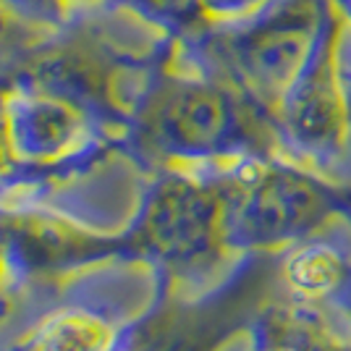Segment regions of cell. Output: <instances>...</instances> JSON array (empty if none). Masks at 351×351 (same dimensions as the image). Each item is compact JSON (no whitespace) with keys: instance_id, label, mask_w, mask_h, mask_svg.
Here are the masks:
<instances>
[{"instance_id":"6","label":"cell","mask_w":351,"mask_h":351,"mask_svg":"<svg viewBox=\"0 0 351 351\" xmlns=\"http://www.w3.org/2000/svg\"><path fill=\"white\" fill-rule=\"evenodd\" d=\"M349 27L341 3L328 0L315 45L276 110L286 134L307 149L330 152L341 147L349 129V97L341 69Z\"/></svg>"},{"instance_id":"4","label":"cell","mask_w":351,"mask_h":351,"mask_svg":"<svg viewBox=\"0 0 351 351\" xmlns=\"http://www.w3.org/2000/svg\"><path fill=\"white\" fill-rule=\"evenodd\" d=\"M234 165L165 168L145 191L132 220L136 244L168 265L197 263L226 231V199Z\"/></svg>"},{"instance_id":"8","label":"cell","mask_w":351,"mask_h":351,"mask_svg":"<svg viewBox=\"0 0 351 351\" xmlns=\"http://www.w3.org/2000/svg\"><path fill=\"white\" fill-rule=\"evenodd\" d=\"M139 16L149 27L168 34L171 40H189L213 27L202 11V0H113Z\"/></svg>"},{"instance_id":"13","label":"cell","mask_w":351,"mask_h":351,"mask_svg":"<svg viewBox=\"0 0 351 351\" xmlns=\"http://www.w3.org/2000/svg\"><path fill=\"white\" fill-rule=\"evenodd\" d=\"M16 160L8 142V123H5V105H3V89H0V186L14 176Z\"/></svg>"},{"instance_id":"15","label":"cell","mask_w":351,"mask_h":351,"mask_svg":"<svg viewBox=\"0 0 351 351\" xmlns=\"http://www.w3.org/2000/svg\"><path fill=\"white\" fill-rule=\"evenodd\" d=\"M341 3V8H343V14H346V19H349V24H351V0H338Z\"/></svg>"},{"instance_id":"14","label":"cell","mask_w":351,"mask_h":351,"mask_svg":"<svg viewBox=\"0 0 351 351\" xmlns=\"http://www.w3.org/2000/svg\"><path fill=\"white\" fill-rule=\"evenodd\" d=\"M105 3H113V0H66V5H69L71 14L87 11V8H97V5H105Z\"/></svg>"},{"instance_id":"2","label":"cell","mask_w":351,"mask_h":351,"mask_svg":"<svg viewBox=\"0 0 351 351\" xmlns=\"http://www.w3.org/2000/svg\"><path fill=\"white\" fill-rule=\"evenodd\" d=\"M325 5L328 0H273L244 21L207 27L178 43L276 113L315 45Z\"/></svg>"},{"instance_id":"16","label":"cell","mask_w":351,"mask_h":351,"mask_svg":"<svg viewBox=\"0 0 351 351\" xmlns=\"http://www.w3.org/2000/svg\"><path fill=\"white\" fill-rule=\"evenodd\" d=\"M273 351H293V349H273Z\"/></svg>"},{"instance_id":"5","label":"cell","mask_w":351,"mask_h":351,"mask_svg":"<svg viewBox=\"0 0 351 351\" xmlns=\"http://www.w3.org/2000/svg\"><path fill=\"white\" fill-rule=\"evenodd\" d=\"M126 265L113 257L73 270L43 309L0 351H121L134 312L118 302V278Z\"/></svg>"},{"instance_id":"11","label":"cell","mask_w":351,"mask_h":351,"mask_svg":"<svg viewBox=\"0 0 351 351\" xmlns=\"http://www.w3.org/2000/svg\"><path fill=\"white\" fill-rule=\"evenodd\" d=\"M0 3L21 21L50 32H60L71 19L66 0H0Z\"/></svg>"},{"instance_id":"12","label":"cell","mask_w":351,"mask_h":351,"mask_svg":"<svg viewBox=\"0 0 351 351\" xmlns=\"http://www.w3.org/2000/svg\"><path fill=\"white\" fill-rule=\"evenodd\" d=\"M270 3L273 0H202V11L213 27H220V24H236L260 14Z\"/></svg>"},{"instance_id":"10","label":"cell","mask_w":351,"mask_h":351,"mask_svg":"<svg viewBox=\"0 0 351 351\" xmlns=\"http://www.w3.org/2000/svg\"><path fill=\"white\" fill-rule=\"evenodd\" d=\"M43 280L34 278L24 263L14 254V249L0 239V341L8 325H16L21 312L29 304V296L40 291Z\"/></svg>"},{"instance_id":"1","label":"cell","mask_w":351,"mask_h":351,"mask_svg":"<svg viewBox=\"0 0 351 351\" xmlns=\"http://www.w3.org/2000/svg\"><path fill=\"white\" fill-rule=\"evenodd\" d=\"M257 110L265 108L173 40L134 108L123 145L142 165L226 168L254 158L247 145Z\"/></svg>"},{"instance_id":"9","label":"cell","mask_w":351,"mask_h":351,"mask_svg":"<svg viewBox=\"0 0 351 351\" xmlns=\"http://www.w3.org/2000/svg\"><path fill=\"white\" fill-rule=\"evenodd\" d=\"M343 278V263L333 249L307 247L291 254L286 263V280L304 296H322L333 291Z\"/></svg>"},{"instance_id":"7","label":"cell","mask_w":351,"mask_h":351,"mask_svg":"<svg viewBox=\"0 0 351 351\" xmlns=\"http://www.w3.org/2000/svg\"><path fill=\"white\" fill-rule=\"evenodd\" d=\"M56 32L21 21L0 3V89L27 71Z\"/></svg>"},{"instance_id":"3","label":"cell","mask_w":351,"mask_h":351,"mask_svg":"<svg viewBox=\"0 0 351 351\" xmlns=\"http://www.w3.org/2000/svg\"><path fill=\"white\" fill-rule=\"evenodd\" d=\"M3 105L14 176L69 168L123 145V134L92 105L34 73L16 76L3 89Z\"/></svg>"}]
</instances>
